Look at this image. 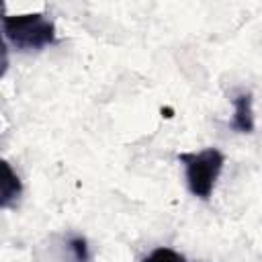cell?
<instances>
[{
  "mask_svg": "<svg viewBox=\"0 0 262 262\" xmlns=\"http://www.w3.org/2000/svg\"><path fill=\"white\" fill-rule=\"evenodd\" d=\"M2 29L6 39L18 49H41L55 41L53 23L39 12L4 16Z\"/></svg>",
  "mask_w": 262,
  "mask_h": 262,
  "instance_id": "cell-1",
  "label": "cell"
},
{
  "mask_svg": "<svg viewBox=\"0 0 262 262\" xmlns=\"http://www.w3.org/2000/svg\"><path fill=\"white\" fill-rule=\"evenodd\" d=\"M178 160L184 164L190 192L199 199H209L225 162L223 154L215 147H207L196 154H180Z\"/></svg>",
  "mask_w": 262,
  "mask_h": 262,
  "instance_id": "cell-2",
  "label": "cell"
},
{
  "mask_svg": "<svg viewBox=\"0 0 262 262\" xmlns=\"http://www.w3.org/2000/svg\"><path fill=\"white\" fill-rule=\"evenodd\" d=\"M231 127L239 133L254 131V113H252V94H237L233 98V121Z\"/></svg>",
  "mask_w": 262,
  "mask_h": 262,
  "instance_id": "cell-3",
  "label": "cell"
},
{
  "mask_svg": "<svg viewBox=\"0 0 262 262\" xmlns=\"http://www.w3.org/2000/svg\"><path fill=\"white\" fill-rule=\"evenodd\" d=\"M20 180L18 176L12 172L8 162H2V196H0V205L2 207H10L18 196H20Z\"/></svg>",
  "mask_w": 262,
  "mask_h": 262,
  "instance_id": "cell-4",
  "label": "cell"
},
{
  "mask_svg": "<svg viewBox=\"0 0 262 262\" xmlns=\"http://www.w3.org/2000/svg\"><path fill=\"white\" fill-rule=\"evenodd\" d=\"M143 262H186L182 254L170 250V248H156Z\"/></svg>",
  "mask_w": 262,
  "mask_h": 262,
  "instance_id": "cell-5",
  "label": "cell"
},
{
  "mask_svg": "<svg viewBox=\"0 0 262 262\" xmlns=\"http://www.w3.org/2000/svg\"><path fill=\"white\" fill-rule=\"evenodd\" d=\"M68 248L72 250V262H88L90 256H88V246H86V239L84 237H72Z\"/></svg>",
  "mask_w": 262,
  "mask_h": 262,
  "instance_id": "cell-6",
  "label": "cell"
},
{
  "mask_svg": "<svg viewBox=\"0 0 262 262\" xmlns=\"http://www.w3.org/2000/svg\"><path fill=\"white\" fill-rule=\"evenodd\" d=\"M162 115L164 117H172V108H162Z\"/></svg>",
  "mask_w": 262,
  "mask_h": 262,
  "instance_id": "cell-7",
  "label": "cell"
}]
</instances>
